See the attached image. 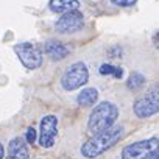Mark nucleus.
Masks as SVG:
<instances>
[{"label":"nucleus","mask_w":159,"mask_h":159,"mask_svg":"<svg viewBox=\"0 0 159 159\" xmlns=\"http://www.w3.org/2000/svg\"><path fill=\"white\" fill-rule=\"evenodd\" d=\"M98 100V91L94 88H84L76 97V103L83 108H89L92 105H95Z\"/></svg>","instance_id":"12"},{"label":"nucleus","mask_w":159,"mask_h":159,"mask_svg":"<svg viewBox=\"0 0 159 159\" xmlns=\"http://www.w3.org/2000/svg\"><path fill=\"white\" fill-rule=\"evenodd\" d=\"M111 2L117 7H122V8H128V7H133L136 5L137 0H111Z\"/></svg>","instance_id":"16"},{"label":"nucleus","mask_w":159,"mask_h":159,"mask_svg":"<svg viewBox=\"0 0 159 159\" xmlns=\"http://www.w3.org/2000/svg\"><path fill=\"white\" fill-rule=\"evenodd\" d=\"M36 137H38L36 129L30 126V128L27 129V134H25V142H28V143H34V142H36Z\"/></svg>","instance_id":"15"},{"label":"nucleus","mask_w":159,"mask_h":159,"mask_svg":"<svg viewBox=\"0 0 159 159\" xmlns=\"http://www.w3.org/2000/svg\"><path fill=\"white\" fill-rule=\"evenodd\" d=\"M7 159H30L27 142L24 137H14L8 145V157Z\"/></svg>","instance_id":"9"},{"label":"nucleus","mask_w":159,"mask_h":159,"mask_svg":"<svg viewBox=\"0 0 159 159\" xmlns=\"http://www.w3.org/2000/svg\"><path fill=\"white\" fill-rule=\"evenodd\" d=\"M122 73H123V70H122L120 67H116V70H114V76H116L117 80H120V78H122Z\"/></svg>","instance_id":"18"},{"label":"nucleus","mask_w":159,"mask_h":159,"mask_svg":"<svg viewBox=\"0 0 159 159\" xmlns=\"http://www.w3.org/2000/svg\"><path fill=\"white\" fill-rule=\"evenodd\" d=\"M125 128L122 125H114L106 131H102L98 134H95L94 137H91L88 142L83 143L81 147V154L88 159H94L100 154H103L105 151H108L109 148H112L123 136Z\"/></svg>","instance_id":"1"},{"label":"nucleus","mask_w":159,"mask_h":159,"mask_svg":"<svg viewBox=\"0 0 159 159\" xmlns=\"http://www.w3.org/2000/svg\"><path fill=\"white\" fill-rule=\"evenodd\" d=\"M157 143H159L157 136H153L151 139L134 142L122 150V159H147L150 153L157 150Z\"/></svg>","instance_id":"4"},{"label":"nucleus","mask_w":159,"mask_h":159,"mask_svg":"<svg viewBox=\"0 0 159 159\" xmlns=\"http://www.w3.org/2000/svg\"><path fill=\"white\" fill-rule=\"evenodd\" d=\"M48 8L53 13H69V11H76L80 8L78 0H50Z\"/></svg>","instance_id":"11"},{"label":"nucleus","mask_w":159,"mask_h":159,"mask_svg":"<svg viewBox=\"0 0 159 159\" xmlns=\"http://www.w3.org/2000/svg\"><path fill=\"white\" fill-rule=\"evenodd\" d=\"M58 133V119L53 114L44 116L39 128V145L44 148H52Z\"/></svg>","instance_id":"8"},{"label":"nucleus","mask_w":159,"mask_h":159,"mask_svg":"<svg viewBox=\"0 0 159 159\" xmlns=\"http://www.w3.org/2000/svg\"><path fill=\"white\" fill-rule=\"evenodd\" d=\"M89 81V69L84 62L72 64L61 76V86L66 91H75Z\"/></svg>","instance_id":"3"},{"label":"nucleus","mask_w":159,"mask_h":159,"mask_svg":"<svg viewBox=\"0 0 159 159\" xmlns=\"http://www.w3.org/2000/svg\"><path fill=\"white\" fill-rule=\"evenodd\" d=\"M134 114L139 119H148L154 114H157L159 111V97H157V89H154L153 92H148L147 95H143L142 98L136 100L133 105Z\"/></svg>","instance_id":"6"},{"label":"nucleus","mask_w":159,"mask_h":159,"mask_svg":"<svg viewBox=\"0 0 159 159\" xmlns=\"http://www.w3.org/2000/svg\"><path fill=\"white\" fill-rule=\"evenodd\" d=\"M145 84V76L140 73H131L126 80V86L129 91H139Z\"/></svg>","instance_id":"13"},{"label":"nucleus","mask_w":159,"mask_h":159,"mask_svg":"<svg viewBox=\"0 0 159 159\" xmlns=\"http://www.w3.org/2000/svg\"><path fill=\"white\" fill-rule=\"evenodd\" d=\"M108 55L112 58V56H122L123 55V52H122V48L120 47H112L109 52H108Z\"/></svg>","instance_id":"17"},{"label":"nucleus","mask_w":159,"mask_h":159,"mask_svg":"<svg viewBox=\"0 0 159 159\" xmlns=\"http://www.w3.org/2000/svg\"><path fill=\"white\" fill-rule=\"evenodd\" d=\"M14 52L19 56L20 62L27 69H38L42 64V52L36 48L31 42H22L14 45Z\"/></svg>","instance_id":"5"},{"label":"nucleus","mask_w":159,"mask_h":159,"mask_svg":"<svg viewBox=\"0 0 159 159\" xmlns=\"http://www.w3.org/2000/svg\"><path fill=\"white\" fill-rule=\"evenodd\" d=\"M114 70H116V67H114L112 64H108V62H105V64H102V66L98 67L100 75H112Z\"/></svg>","instance_id":"14"},{"label":"nucleus","mask_w":159,"mask_h":159,"mask_svg":"<svg viewBox=\"0 0 159 159\" xmlns=\"http://www.w3.org/2000/svg\"><path fill=\"white\" fill-rule=\"evenodd\" d=\"M83 25H84L83 14L76 10V11L64 13V14L56 20L55 30H56L58 33H61V34H72V33L80 31V30L83 28Z\"/></svg>","instance_id":"7"},{"label":"nucleus","mask_w":159,"mask_h":159,"mask_svg":"<svg viewBox=\"0 0 159 159\" xmlns=\"http://www.w3.org/2000/svg\"><path fill=\"white\" fill-rule=\"evenodd\" d=\"M117 117H119V108L111 102H102L91 112L89 122H88V129L91 134L95 136V134L114 126Z\"/></svg>","instance_id":"2"},{"label":"nucleus","mask_w":159,"mask_h":159,"mask_svg":"<svg viewBox=\"0 0 159 159\" xmlns=\"http://www.w3.org/2000/svg\"><path fill=\"white\" fill-rule=\"evenodd\" d=\"M159 157V151L157 150H154L153 153H150L148 156H147V159H157Z\"/></svg>","instance_id":"19"},{"label":"nucleus","mask_w":159,"mask_h":159,"mask_svg":"<svg viewBox=\"0 0 159 159\" xmlns=\"http://www.w3.org/2000/svg\"><path fill=\"white\" fill-rule=\"evenodd\" d=\"M44 50H45V53L48 55V58L53 59V61H61V59L67 58V55H69L67 47L62 45L59 41H55V39L47 41L45 45H44Z\"/></svg>","instance_id":"10"},{"label":"nucleus","mask_w":159,"mask_h":159,"mask_svg":"<svg viewBox=\"0 0 159 159\" xmlns=\"http://www.w3.org/2000/svg\"><path fill=\"white\" fill-rule=\"evenodd\" d=\"M3 156H5V148H3L2 143H0V159H3Z\"/></svg>","instance_id":"20"}]
</instances>
